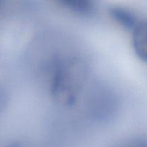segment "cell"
Masks as SVG:
<instances>
[{"label":"cell","instance_id":"1","mask_svg":"<svg viewBox=\"0 0 147 147\" xmlns=\"http://www.w3.org/2000/svg\"><path fill=\"white\" fill-rule=\"evenodd\" d=\"M132 32L134 51L140 59L147 62V21H138Z\"/></svg>","mask_w":147,"mask_h":147},{"label":"cell","instance_id":"2","mask_svg":"<svg viewBox=\"0 0 147 147\" xmlns=\"http://www.w3.org/2000/svg\"><path fill=\"white\" fill-rule=\"evenodd\" d=\"M110 12L114 20L124 28L132 30L139 20L130 10L121 7H113Z\"/></svg>","mask_w":147,"mask_h":147},{"label":"cell","instance_id":"3","mask_svg":"<svg viewBox=\"0 0 147 147\" xmlns=\"http://www.w3.org/2000/svg\"><path fill=\"white\" fill-rule=\"evenodd\" d=\"M70 10L79 14H89L94 8L93 0H55Z\"/></svg>","mask_w":147,"mask_h":147},{"label":"cell","instance_id":"4","mask_svg":"<svg viewBox=\"0 0 147 147\" xmlns=\"http://www.w3.org/2000/svg\"><path fill=\"white\" fill-rule=\"evenodd\" d=\"M118 147H147V139H134L125 143Z\"/></svg>","mask_w":147,"mask_h":147},{"label":"cell","instance_id":"5","mask_svg":"<svg viewBox=\"0 0 147 147\" xmlns=\"http://www.w3.org/2000/svg\"><path fill=\"white\" fill-rule=\"evenodd\" d=\"M7 103V96L5 92L0 86V113L2 112L3 109L5 107Z\"/></svg>","mask_w":147,"mask_h":147}]
</instances>
